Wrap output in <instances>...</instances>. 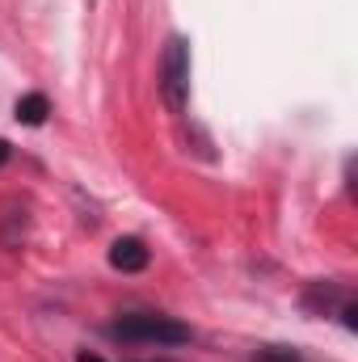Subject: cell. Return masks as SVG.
<instances>
[{
  "mask_svg": "<svg viewBox=\"0 0 358 362\" xmlns=\"http://www.w3.org/2000/svg\"><path fill=\"white\" fill-rule=\"evenodd\" d=\"M114 337L122 341H148V346H185L190 341V325H181L173 316H152V312H135L110 325Z\"/></svg>",
  "mask_w": 358,
  "mask_h": 362,
  "instance_id": "1",
  "label": "cell"
},
{
  "mask_svg": "<svg viewBox=\"0 0 358 362\" xmlns=\"http://www.w3.org/2000/svg\"><path fill=\"white\" fill-rule=\"evenodd\" d=\"M161 93H165V105L181 114L185 101H190V42L185 38H169L165 47V59H161Z\"/></svg>",
  "mask_w": 358,
  "mask_h": 362,
  "instance_id": "2",
  "label": "cell"
},
{
  "mask_svg": "<svg viewBox=\"0 0 358 362\" xmlns=\"http://www.w3.org/2000/svg\"><path fill=\"white\" fill-rule=\"evenodd\" d=\"M110 266L122 274H139L148 266V249H144V240H135V236H122V240H114L110 245Z\"/></svg>",
  "mask_w": 358,
  "mask_h": 362,
  "instance_id": "3",
  "label": "cell"
},
{
  "mask_svg": "<svg viewBox=\"0 0 358 362\" xmlns=\"http://www.w3.org/2000/svg\"><path fill=\"white\" fill-rule=\"evenodd\" d=\"M47 114H51V105H47V97H42V93H30V97H21V101H17V122H25V127H42V122H47Z\"/></svg>",
  "mask_w": 358,
  "mask_h": 362,
  "instance_id": "4",
  "label": "cell"
},
{
  "mask_svg": "<svg viewBox=\"0 0 358 362\" xmlns=\"http://www.w3.org/2000/svg\"><path fill=\"white\" fill-rule=\"evenodd\" d=\"M253 362H304L295 350H278V346H270V350H258Z\"/></svg>",
  "mask_w": 358,
  "mask_h": 362,
  "instance_id": "5",
  "label": "cell"
},
{
  "mask_svg": "<svg viewBox=\"0 0 358 362\" xmlns=\"http://www.w3.org/2000/svg\"><path fill=\"white\" fill-rule=\"evenodd\" d=\"M4 160H8V144L0 139V165H4Z\"/></svg>",
  "mask_w": 358,
  "mask_h": 362,
  "instance_id": "6",
  "label": "cell"
},
{
  "mask_svg": "<svg viewBox=\"0 0 358 362\" xmlns=\"http://www.w3.org/2000/svg\"><path fill=\"white\" fill-rule=\"evenodd\" d=\"M76 362H101V358H97V354H81Z\"/></svg>",
  "mask_w": 358,
  "mask_h": 362,
  "instance_id": "7",
  "label": "cell"
}]
</instances>
